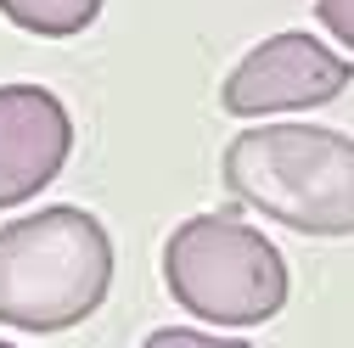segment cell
<instances>
[{
  "label": "cell",
  "instance_id": "7a4b0ae2",
  "mask_svg": "<svg viewBox=\"0 0 354 348\" xmlns=\"http://www.w3.org/2000/svg\"><path fill=\"white\" fill-rule=\"evenodd\" d=\"M225 186L304 236H354V141L315 124L242 129L225 146Z\"/></svg>",
  "mask_w": 354,
  "mask_h": 348
},
{
  "label": "cell",
  "instance_id": "9c48e42d",
  "mask_svg": "<svg viewBox=\"0 0 354 348\" xmlns=\"http://www.w3.org/2000/svg\"><path fill=\"white\" fill-rule=\"evenodd\" d=\"M0 348H17V342H0Z\"/></svg>",
  "mask_w": 354,
  "mask_h": 348
},
{
  "label": "cell",
  "instance_id": "8992f818",
  "mask_svg": "<svg viewBox=\"0 0 354 348\" xmlns=\"http://www.w3.org/2000/svg\"><path fill=\"white\" fill-rule=\"evenodd\" d=\"M0 12L39 39H73L96 23L102 0H0Z\"/></svg>",
  "mask_w": 354,
  "mask_h": 348
},
{
  "label": "cell",
  "instance_id": "5b68a950",
  "mask_svg": "<svg viewBox=\"0 0 354 348\" xmlns=\"http://www.w3.org/2000/svg\"><path fill=\"white\" fill-rule=\"evenodd\" d=\"M73 152V118L46 84H0V208L39 197Z\"/></svg>",
  "mask_w": 354,
  "mask_h": 348
},
{
  "label": "cell",
  "instance_id": "6da1fadb",
  "mask_svg": "<svg viewBox=\"0 0 354 348\" xmlns=\"http://www.w3.org/2000/svg\"><path fill=\"white\" fill-rule=\"evenodd\" d=\"M113 287V236L84 208H39L0 225V326L68 331Z\"/></svg>",
  "mask_w": 354,
  "mask_h": 348
},
{
  "label": "cell",
  "instance_id": "ba28073f",
  "mask_svg": "<svg viewBox=\"0 0 354 348\" xmlns=\"http://www.w3.org/2000/svg\"><path fill=\"white\" fill-rule=\"evenodd\" d=\"M315 17L332 39H343V46L354 51V0H315Z\"/></svg>",
  "mask_w": 354,
  "mask_h": 348
},
{
  "label": "cell",
  "instance_id": "277c9868",
  "mask_svg": "<svg viewBox=\"0 0 354 348\" xmlns=\"http://www.w3.org/2000/svg\"><path fill=\"white\" fill-rule=\"evenodd\" d=\"M354 84V68L326 51L304 28H287L276 39L253 46L219 90V107L231 118H264V113H292V107H321L337 102Z\"/></svg>",
  "mask_w": 354,
  "mask_h": 348
},
{
  "label": "cell",
  "instance_id": "3957f363",
  "mask_svg": "<svg viewBox=\"0 0 354 348\" xmlns=\"http://www.w3.org/2000/svg\"><path fill=\"white\" fill-rule=\"evenodd\" d=\"M163 287L197 320L264 326L287 303V258L236 213H197L163 242Z\"/></svg>",
  "mask_w": 354,
  "mask_h": 348
},
{
  "label": "cell",
  "instance_id": "52a82bcc",
  "mask_svg": "<svg viewBox=\"0 0 354 348\" xmlns=\"http://www.w3.org/2000/svg\"><path fill=\"white\" fill-rule=\"evenodd\" d=\"M141 348H248V342H236V337H208V331H186V326H163V331H152Z\"/></svg>",
  "mask_w": 354,
  "mask_h": 348
}]
</instances>
